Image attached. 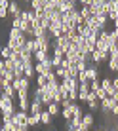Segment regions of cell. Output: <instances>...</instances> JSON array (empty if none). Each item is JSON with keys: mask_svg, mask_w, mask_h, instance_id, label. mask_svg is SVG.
I'll use <instances>...</instances> for the list:
<instances>
[{"mask_svg": "<svg viewBox=\"0 0 118 131\" xmlns=\"http://www.w3.org/2000/svg\"><path fill=\"white\" fill-rule=\"evenodd\" d=\"M27 34L23 32V30H19V29H13L12 27V30L8 32V46H10L12 49H21L27 44Z\"/></svg>", "mask_w": 118, "mask_h": 131, "instance_id": "1", "label": "cell"}, {"mask_svg": "<svg viewBox=\"0 0 118 131\" xmlns=\"http://www.w3.org/2000/svg\"><path fill=\"white\" fill-rule=\"evenodd\" d=\"M86 25H88L90 29L93 30V32H97V34L101 32V30H105V25H103V23H99V19H97L95 15H92L90 19H86Z\"/></svg>", "mask_w": 118, "mask_h": 131, "instance_id": "2", "label": "cell"}, {"mask_svg": "<svg viewBox=\"0 0 118 131\" xmlns=\"http://www.w3.org/2000/svg\"><path fill=\"white\" fill-rule=\"evenodd\" d=\"M92 61L95 63V65H103V63H107L109 61V53L105 51H99V49H95V51H92Z\"/></svg>", "mask_w": 118, "mask_h": 131, "instance_id": "3", "label": "cell"}, {"mask_svg": "<svg viewBox=\"0 0 118 131\" xmlns=\"http://www.w3.org/2000/svg\"><path fill=\"white\" fill-rule=\"evenodd\" d=\"M52 63L50 61H44V63H34V70H36V74H50V72H52Z\"/></svg>", "mask_w": 118, "mask_h": 131, "instance_id": "4", "label": "cell"}, {"mask_svg": "<svg viewBox=\"0 0 118 131\" xmlns=\"http://www.w3.org/2000/svg\"><path fill=\"white\" fill-rule=\"evenodd\" d=\"M48 34L52 36L53 40L59 38V36L63 34V23H55V21H52V27L48 29Z\"/></svg>", "mask_w": 118, "mask_h": 131, "instance_id": "5", "label": "cell"}, {"mask_svg": "<svg viewBox=\"0 0 118 131\" xmlns=\"http://www.w3.org/2000/svg\"><path fill=\"white\" fill-rule=\"evenodd\" d=\"M53 44H55V46H59V48H63V49H65V53H67V49L71 48L72 40H71L67 34H61L59 38H55V40H53Z\"/></svg>", "mask_w": 118, "mask_h": 131, "instance_id": "6", "label": "cell"}, {"mask_svg": "<svg viewBox=\"0 0 118 131\" xmlns=\"http://www.w3.org/2000/svg\"><path fill=\"white\" fill-rule=\"evenodd\" d=\"M90 82H80V88H78V99L80 101H88V95H90Z\"/></svg>", "mask_w": 118, "mask_h": 131, "instance_id": "7", "label": "cell"}, {"mask_svg": "<svg viewBox=\"0 0 118 131\" xmlns=\"http://www.w3.org/2000/svg\"><path fill=\"white\" fill-rule=\"evenodd\" d=\"M93 124H95L93 114H84V116H82V127H80V131H88V129H92V127H93Z\"/></svg>", "mask_w": 118, "mask_h": 131, "instance_id": "8", "label": "cell"}, {"mask_svg": "<svg viewBox=\"0 0 118 131\" xmlns=\"http://www.w3.org/2000/svg\"><path fill=\"white\" fill-rule=\"evenodd\" d=\"M52 57H50L48 51H44V49H38V51L34 53V61L36 63H44V61H50Z\"/></svg>", "mask_w": 118, "mask_h": 131, "instance_id": "9", "label": "cell"}, {"mask_svg": "<svg viewBox=\"0 0 118 131\" xmlns=\"http://www.w3.org/2000/svg\"><path fill=\"white\" fill-rule=\"evenodd\" d=\"M23 67H25V76L27 78H33V74H34V59L33 61H25L23 63Z\"/></svg>", "mask_w": 118, "mask_h": 131, "instance_id": "10", "label": "cell"}, {"mask_svg": "<svg viewBox=\"0 0 118 131\" xmlns=\"http://www.w3.org/2000/svg\"><path fill=\"white\" fill-rule=\"evenodd\" d=\"M10 106H13V97L2 93V99H0V108L4 110V108H10Z\"/></svg>", "mask_w": 118, "mask_h": 131, "instance_id": "11", "label": "cell"}, {"mask_svg": "<svg viewBox=\"0 0 118 131\" xmlns=\"http://www.w3.org/2000/svg\"><path fill=\"white\" fill-rule=\"evenodd\" d=\"M25 48L29 49V51H33V55H34V53L40 49L38 42H36V38H29V40H27V44H25Z\"/></svg>", "mask_w": 118, "mask_h": 131, "instance_id": "12", "label": "cell"}, {"mask_svg": "<svg viewBox=\"0 0 118 131\" xmlns=\"http://www.w3.org/2000/svg\"><path fill=\"white\" fill-rule=\"evenodd\" d=\"M42 106H44V105H42L40 101H34V99H33V101H31V108H29V110H31V114H40V112L44 110Z\"/></svg>", "mask_w": 118, "mask_h": 131, "instance_id": "13", "label": "cell"}, {"mask_svg": "<svg viewBox=\"0 0 118 131\" xmlns=\"http://www.w3.org/2000/svg\"><path fill=\"white\" fill-rule=\"evenodd\" d=\"M40 124H44V125H50V124H52V114H50L48 108L40 112Z\"/></svg>", "mask_w": 118, "mask_h": 131, "instance_id": "14", "label": "cell"}, {"mask_svg": "<svg viewBox=\"0 0 118 131\" xmlns=\"http://www.w3.org/2000/svg\"><path fill=\"white\" fill-rule=\"evenodd\" d=\"M48 110H50V114H52V116H59V114H61V105L52 101V103L48 105Z\"/></svg>", "mask_w": 118, "mask_h": 131, "instance_id": "15", "label": "cell"}, {"mask_svg": "<svg viewBox=\"0 0 118 131\" xmlns=\"http://www.w3.org/2000/svg\"><path fill=\"white\" fill-rule=\"evenodd\" d=\"M8 12H10V15H12V17H17V15L21 13V10H19V4L12 0V2H10V6H8Z\"/></svg>", "mask_w": 118, "mask_h": 131, "instance_id": "16", "label": "cell"}, {"mask_svg": "<svg viewBox=\"0 0 118 131\" xmlns=\"http://www.w3.org/2000/svg\"><path fill=\"white\" fill-rule=\"evenodd\" d=\"M13 74H15V78H23V76H25L23 63H15V67H13Z\"/></svg>", "mask_w": 118, "mask_h": 131, "instance_id": "17", "label": "cell"}, {"mask_svg": "<svg viewBox=\"0 0 118 131\" xmlns=\"http://www.w3.org/2000/svg\"><path fill=\"white\" fill-rule=\"evenodd\" d=\"M61 118L65 120V122H71L72 118H74V114H72V108H61Z\"/></svg>", "mask_w": 118, "mask_h": 131, "instance_id": "18", "label": "cell"}, {"mask_svg": "<svg viewBox=\"0 0 118 131\" xmlns=\"http://www.w3.org/2000/svg\"><path fill=\"white\" fill-rule=\"evenodd\" d=\"M12 51H13V49H12L10 46H8V44H6V46H2V48H0V53H2V59H10V57H12Z\"/></svg>", "mask_w": 118, "mask_h": 131, "instance_id": "19", "label": "cell"}, {"mask_svg": "<svg viewBox=\"0 0 118 131\" xmlns=\"http://www.w3.org/2000/svg\"><path fill=\"white\" fill-rule=\"evenodd\" d=\"M31 8H33V10H36V12H40V10H46V6H44L42 4V0H31Z\"/></svg>", "mask_w": 118, "mask_h": 131, "instance_id": "20", "label": "cell"}, {"mask_svg": "<svg viewBox=\"0 0 118 131\" xmlns=\"http://www.w3.org/2000/svg\"><path fill=\"white\" fill-rule=\"evenodd\" d=\"M80 15L84 17V25H86V19L92 17V12H90V6H80Z\"/></svg>", "mask_w": 118, "mask_h": 131, "instance_id": "21", "label": "cell"}, {"mask_svg": "<svg viewBox=\"0 0 118 131\" xmlns=\"http://www.w3.org/2000/svg\"><path fill=\"white\" fill-rule=\"evenodd\" d=\"M107 67H109V69H111L112 72H116V69H118V57H109Z\"/></svg>", "mask_w": 118, "mask_h": 131, "instance_id": "22", "label": "cell"}, {"mask_svg": "<svg viewBox=\"0 0 118 131\" xmlns=\"http://www.w3.org/2000/svg\"><path fill=\"white\" fill-rule=\"evenodd\" d=\"M2 93H6V95H10V97H15L17 95V91H15V88H13L12 84H8V85H4V89H2Z\"/></svg>", "mask_w": 118, "mask_h": 131, "instance_id": "23", "label": "cell"}, {"mask_svg": "<svg viewBox=\"0 0 118 131\" xmlns=\"http://www.w3.org/2000/svg\"><path fill=\"white\" fill-rule=\"evenodd\" d=\"M88 108L99 110V108H101V101H99V99H90V101H88Z\"/></svg>", "mask_w": 118, "mask_h": 131, "instance_id": "24", "label": "cell"}, {"mask_svg": "<svg viewBox=\"0 0 118 131\" xmlns=\"http://www.w3.org/2000/svg\"><path fill=\"white\" fill-rule=\"evenodd\" d=\"M27 124H29V125L40 124V114H31V116H27Z\"/></svg>", "mask_w": 118, "mask_h": 131, "instance_id": "25", "label": "cell"}, {"mask_svg": "<svg viewBox=\"0 0 118 131\" xmlns=\"http://www.w3.org/2000/svg\"><path fill=\"white\" fill-rule=\"evenodd\" d=\"M44 34H48V29H44L42 25H36V27H34V38H38V36H44Z\"/></svg>", "mask_w": 118, "mask_h": 131, "instance_id": "26", "label": "cell"}, {"mask_svg": "<svg viewBox=\"0 0 118 131\" xmlns=\"http://www.w3.org/2000/svg\"><path fill=\"white\" fill-rule=\"evenodd\" d=\"M29 108H31L29 97H23V99H19V110H29Z\"/></svg>", "mask_w": 118, "mask_h": 131, "instance_id": "27", "label": "cell"}, {"mask_svg": "<svg viewBox=\"0 0 118 131\" xmlns=\"http://www.w3.org/2000/svg\"><path fill=\"white\" fill-rule=\"evenodd\" d=\"M52 99H53V103H59V105H61V101H63L61 91H59V89H53L52 91Z\"/></svg>", "mask_w": 118, "mask_h": 131, "instance_id": "28", "label": "cell"}, {"mask_svg": "<svg viewBox=\"0 0 118 131\" xmlns=\"http://www.w3.org/2000/svg\"><path fill=\"white\" fill-rule=\"evenodd\" d=\"M52 101H53V99H52V91H44V95H42V105L48 106Z\"/></svg>", "mask_w": 118, "mask_h": 131, "instance_id": "29", "label": "cell"}, {"mask_svg": "<svg viewBox=\"0 0 118 131\" xmlns=\"http://www.w3.org/2000/svg\"><path fill=\"white\" fill-rule=\"evenodd\" d=\"M12 59L15 63H23V59H21V49H13L12 51Z\"/></svg>", "mask_w": 118, "mask_h": 131, "instance_id": "30", "label": "cell"}, {"mask_svg": "<svg viewBox=\"0 0 118 131\" xmlns=\"http://www.w3.org/2000/svg\"><path fill=\"white\" fill-rule=\"evenodd\" d=\"M99 88H101V80H99V78H95V80L90 82V89H92V91H97Z\"/></svg>", "mask_w": 118, "mask_h": 131, "instance_id": "31", "label": "cell"}, {"mask_svg": "<svg viewBox=\"0 0 118 131\" xmlns=\"http://www.w3.org/2000/svg\"><path fill=\"white\" fill-rule=\"evenodd\" d=\"M63 59H65V57H52V59H50V63H52V67H53V69H57V67H61Z\"/></svg>", "mask_w": 118, "mask_h": 131, "instance_id": "32", "label": "cell"}, {"mask_svg": "<svg viewBox=\"0 0 118 131\" xmlns=\"http://www.w3.org/2000/svg\"><path fill=\"white\" fill-rule=\"evenodd\" d=\"M95 93H97V99H99V101H101V99H105V97H109V95H107V89H103V88H99Z\"/></svg>", "mask_w": 118, "mask_h": 131, "instance_id": "33", "label": "cell"}, {"mask_svg": "<svg viewBox=\"0 0 118 131\" xmlns=\"http://www.w3.org/2000/svg\"><path fill=\"white\" fill-rule=\"evenodd\" d=\"M12 27H13V29H19V27H21V17H19V15H17V17H13Z\"/></svg>", "mask_w": 118, "mask_h": 131, "instance_id": "34", "label": "cell"}, {"mask_svg": "<svg viewBox=\"0 0 118 131\" xmlns=\"http://www.w3.org/2000/svg\"><path fill=\"white\" fill-rule=\"evenodd\" d=\"M118 19V10H111L109 12V21H114Z\"/></svg>", "mask_w": 118, "mask_h": 131, "instance_id": "35", "label": "cell"}, {"mask_svg": "<svg viewBox=\"0 0 118 131\" xmlns=\"http://www.w3.org/2000/svg\"><path fill=\"white\" fill-rule=\"evenodd\" d=\"M55 74H57V78H65V69H63V67H57Z\"/></svg>", "mask_w": 118, "mask_h": 131, "instance_id": "36", "label": "cell"}, {"mask_svg": "<svg viewBox=\"0 0 118 131\" xmlns=\"http://www.w3.org/2000/svg\"><path fill=\"white\" fill-rule=\"evenodd\" d=\"M10 2H12V0H0V10H8Z\"/></svg>", "mask_w": 118, "mask_h": 131, "instance_id": "37", "label": "cell"}, {"mask_svg": "<svg viewBox=\"0 0 118 131\" xmlns=\"http://www.w3.org/2000/svg\"><path fill=\"white\" fill-rule=\"evenodd\" d=\"M111 112H112V116H118V101L111 106Z\"/></svg>", "mask_w": 118, "mask_h": 131, "instance_id": "38", "label": "cell"}, {"mask_svg": "<svg viewBox=\"0 0 118 131\" xmlns=\"http://www.w3.org/2000/svg\"><path fill=\"white\" fill-rule=\"evenodd\" d=\"M8 13H10L8 10H0V19H6V17H8Z\"/></svg>", "mask_w": 118, "mask_h": 131, "instance_id": "39", "label": "cell"}, {"mask_svg": "<svg viewBox=\"0 0 118 131\" xmlns=\"http://www.w3.org/2000/svg\"><path fill=\"white\" fill-rule=\"evenodd\" d=\"M78 2H80V6H90L93 0H78Z\"/></svg>", "mask_w": 118, "mask_h": 131, "instance_id": "40", "label": "cell"}, {"mask_svg": "<svg viewBox=\"0 0 118 131\" xmlns=\"http://www.w3.org/2000/svg\"><path fill=\"white\" fill-rule=\"evenodd\" d=\"M17 95H19V99H23V97H29V91H17Z\"/></svg>", "mask_w": 118, "mask_h": 131, "instance_id": "41", "label": "cell"}, {"mask_svg": "<svg viewBox=\"0 0 118 131\" xmlns=\"http://www.w3.org/2000/svg\"><path fill=\"white\" fill-rule=\"evenodd\" d=\"M8 84H10V82H6L4 78H0V89H4V85H8Z\"/></svg>", "mask_w": 118, "mask_h": 131, "instance_id": "42", "label": "cell"}, {"mask_svg": "<svg viewBox=\"0 0 118 131\" xmlns=\"http://www.w3.org/2000/svg\"><path fill=\"white\" fill-rule=\"evenodd\" d=\"M112 85H114V88L118 89V78H112Z\"/></svg>", "mask_w": 118, "mask_h": 131, "instance_id": "43", "label": "cell"}, {"mask_svg": "<svg viewBox=\"0 0 118 131\" xmlns=\"http://www.w3.org/2000/svg\"><path fill=\"white\" fill-rule=\"evenodd\" d=\"M112 23H114V29H118V19H114Z\"/></svg>", "mask_w": 118, "mask_h": 131, "instance_id": "44", "label": "cell"}, {"mask_svg": "<svg viewBox=\"0 0 118 131\" xmlns=\"http://www.w3.org/2000/svg\"><path fill=\"white\" fill-rule=\"evenodd\" d=\"M0 99H2V89H0Z\"/></svg>", "mask_w": 118, "mask_h": 131, "instance_id": "45", "label": "cell"}, {"mask_svg": "<svg viewBox=\"0 0 118 131\" xmlns=\"http://www.w3.org/2000/svg\"><path fill=\"white\" fill-rule=\"evenodd\" d=\"M25 2H31V0H25Z\"/></svg>", "mask_w": 118, "mask_h": 131, "instance_id": "46", "label": "cell"}]
</instances>
